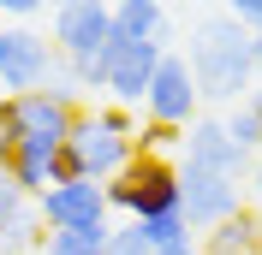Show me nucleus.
Wrapping results in <instances>:
<instances>
[{
	"instance_id": "1",
	"label": "nucleus",
	"mask_w": 262,
	"mask_h": 255,
	"mask_svg": "<svg viewBox=\"0 0 262 255\" xmlns=\"http://www.w3.org/2000/svg\"><path fill=\"white\" fill-rule=\"evenodd\" d=\"M191 78H196V95L203 101H238L256 78L250 65V30L232 24V18H203L191 36Z\"/></svg>"
},
{
	"instance_id": "2",
	"label": "nucleus",
	"mask_w": 262,
	"mask_h": 255,
	"mask_svg": "<svg viewBox=\"0 0 262 255\" xmlns=\"http://www.w3.org/2000/svg\"><path fill=\"white\" fill-rule=\"evenodd\" d=\"M107 214H131V220H155V214H179V166L167 155H131L107 184Z\"/></svg>"
},
{
	"instance_id": "3",
	"label": "nucleus",
	"mask_w": 262,
	"mask_h": 255,
	"mask_svg": "<svg viewBox=\"0 0 262 255\" xmlns=\"http://www.w3.org/2000/svg\"><path fill=\"white\" fill-rule=\"evenodd\" d=\"M131 155H137L131 137H114V131L96 119V107H78V119H72V131H66V143H60V184L66 178L107 184Z\"/></svg>"
},
{
	"instance_id": "4",
	"label": "nucleus",
	"mask_w": 262,
	"mask_h": 255,
	"mask_svg": "<svg viewBox=\"0 0 262 255\" xmlns=\"http://www.w3.org/2000/svg\"><path fill=\"white\" fill-rule=\"evenodd\" d=\"M78 119V101H60L48 89H24V95H0V137L12 143H66V131Z\"/></svg>"
},
{
	"instance_id": "5",
	"label": "nucleus",
	"mask_w": 262,
	"mask_h": 255,
	"mask_svg": "<svg viewBox=\"0 0 262 255\" xmlns=\"http://www.w3.org/2000/svg\"><path fill=\"white\" fill-rule=\"evenodd\" d=\"M114 42V0H72L54 12V54L66 65L90 60Z\"/></svg>"
},
{
	"instance_id": "6",
	"label": "nucleus",
	"mask_w": 262,
	"mask_h": 255,
	"mask_svg": "<svg viewBox=\"0 0 262 255\" xmlns=\"http://www.w3.org/2000/svg\"><path fill=\"white\" fill-rule=\"evenodd\" d=\"M196 78H191V65H185V54H161V65H155V78H149L143 89V113L155 119V125H173L185 131L196 119Z\"/></svg>"
},
{
	"instance_id": "7",
	"label": "nucleus",
	"mask_w": 262,
	"mask_h": 255,
	"mask_svg": "<svg viewBox=\"0 0 262 255\" xmlns=\"http://www.w3.org/2000/svg\"><path fill=\"white\" fill-rule=\"evenodd\" d=\"M54 42L48 36L24 30V24H12V30H0V89L6 95H24V89H42L54 71Z\"/></svg>"
},
{
	"instance_id": "8",
	"label": "nucleus",
	"mask_w": 262,
	"mask_h": 255,
	"mask_svg": "<svg viewBox=\"0 0 262 255\" xmlns=\"http://www.w3.org/2000/svg\"><path fill=\"white\" fill-rule=\"evenodd\" d=\"M238 178H221V172H203V166H179V214L191 232H209L221 225L227 214H238Z\"/></svg>"
},
{
	"instance_id": "9",
	"label": "nucleus",
	"mask_w": 262,
	"mask_h": 255,
	"mask_svg": "<svg viewBox=\"0 0 262 255\" xmlns=\"http://www.w3.org/2000/svg\"><path fill=\"white\" fill-rule=\"evenodd\" d=\"M36 214L48 232H72V225H107V190L90 184V178H66V184H48L36 196Z\"/></svg>"
},
{
	"instance_id": "10",
	"label": "nucleus",
	"mask_w": 262,
	"mask_h": 255,
	"mask_svg": "<svg viewBox=\"0 0 262 255\" xmlns=\"http://www.w3.org/2000/svg\"><path fill=\"white\" fill-rule=\"evenodd\" d=\"M179 155H185V166H203V172H221V178L245 172V148L227 137L221 119H191L179 137Z\"/></svg>"
},
{
	"instance_id": "11",
	"label": "nucleus",
	"mask_w": 262,
	"mask_h": 255,
	"mask_svg": "<svg viewBox=\"0 0 262 255\" xmlns=\"http://www.w3.org/2000/svg\"><path fill=\"white\" fill-rule=\"evenodd\" d=\"M167 48H155V42H107V89H114V101H143L149 78H155V65H161Z\"/></svg>"
},
{
	"instance_id": "12",
	"label": "nucleus",
	"mask_w": 262,
	"mask_h": 255,
	"mask_svg": "<svg viewBox=\"0 0 262 255\" xmlns=\"http://www.w3.org/2000/svg\"><path fill=\"white\" fill-rule=\"evenodd\" d=\"M203 255H262V214L256 208H238V214H227L221 225H209L203 232V243H196Z\"/></svg>"
},
{
	"instance_id": "13",
	"label": "nucleus",
	"mask_w": 262,
	"mask_h": 255,
	"mask_svg": "<svg viewBox=\"0 0 262 255\" xmlns=\"http://www.w3.org/2000/svg\"><path fill=\"white\" fill-rule=\"evenodd\" d=\"M114 36L119 42H155V48H167V36H173L167 6L161 0H114Z\"/></svg>"
},
{
	"instance_id": "14",
	"label": "nucleus",
	"mask_w": 262,
	"mask_h": 255,
	"mask_svg": "<svg viewBox=\"0 0 262 255\" xmlns=\"http://www.w3.org/2000/svg\"><path fill=\"white\" fill-rule=\"evenodd\" d=\"M107 232L114 225H72V232H42L36 255H107Z\"/></svg>"
},
{
	"instance_id": "15",
	"label": "nucleus",
	"mask_w": 262,
	"mask_h": 255,
	"mask_svg": "<svg viewBox=\"0 0 262 255\" xmlns=\"http://www.w3.org/2000/svg\"><path fill=\"white\" fill-rule=\"evenodd\" d=\"M221 125H227V137L245 148V155H250V148H262V107H256V101H238Z\"/></svg>"
},
{
	"instance_id": "16",
	"label": "nucleus",
	"mask_w": 262,
	"mask_h": 255,
	"mask_svg": "<svg viewBox=\"0 0 262 255\" xmlns=\"http://www.w3.org/2000/svg\"><path fill=\"white\" fill-rule=\"evenodd\" d=\"M143 225L149 249H173V243H191V225H185V214H155V220H137Z\"/></svg>"
},
{
	"instance_id": "17",
	"label": "nucleus",
	"mask_w": 262,
	"mask_h": 255,
	"mask_svg": "<svg viewBox=\"0 0 262 255\" xmlns=\"http://www.w3.org/2000/svg\"><path fill=\"white\" fill-rule=\"evenodd\" d=\"M179 137H185V131H173V125H155V119H143L131 143H137V155H167V148L179 143Z\"/></svg>"
},
{
	"instance_id": "18",
	"label": "nucleus",
	"mask_w": 262,
	"mask_h": 255,
	"mask_svg": "<svg viewBox=\"0 0 262 255\" xmlns=\"http://www.w3.org/2000/svg\"><path fill=\"white\" fill-rule=\"evenodd\" d=\"M107 255H149V238H143V225H137V220L114 225V232H107Z\"/></svg>"
},
{
	"instance_id": "19",
	"label": "nucleus",
	"mask_w": 262,
	"mask_h": 255,
	"mask_svg": "<svg viewBox=\"0 0 262 255\" xmlns=\"http://www.w3.org/2000/svg\"><path fill=\"white\" fill-rule=\"evenodd\" d=\"M221 6H227V18H232V24H245L250 36L262 30V0H221Z\"/></svg>"
},
{
	"instance_id": "20",
	"label": "nucleus",
	"mask_w": 262,
	"mask_h": 255,
	"mask_svg": "<svg viewBox=\"0 0 262 255\" xmlns=\"http://www.w3.org/2000/svg\"><path fill=\"white\" fill-rule=\"evenodd\" d=\"M96 119L114 131V137H137V119H131L125 107H96Z\"/></svg>"
},
{
	"instance_id": "21",
	"label": "nucleus",
	"mask_w": 262,
	"mask_h": 255,
	"mask_svg": "<svg viewBox=\"0 0 262 255\" xmlns=\"http://www.w3.org/2000/svg\"><path fill=\"white\" fill-rule=\"evenodd\" d=\"M42 0H0V18H30Z\"/></svg>"
},
{
	"instance_id": "22",
	"label": "nucleus",
	"mask_w": 262,
	"mask_h": 255,
	"mask_svg": "<svg viewBox=\"0 0 262 255\" xmlns=\"http://www.w3.org/2000/svg\"><path fill=\"white\" fill-rule=\"evenodd\" d=\"M250 65H256V78H262V30L250 36Z\"/></svg>"
},
{
	"instance_id": "23",
	"label": "nucleus",
	"mask_w": 262,
	"mask_h": 255,
	"mask_svg": "<svg viewBox=\"0 0 262 255\" xmlns=\"http://www.w3.org/2000/svg\"><path fill=\"white\" fill-rule=\"evenodd\" d=\"M149 255H203L196 243H173V249H149Z\"/></svg>"
},
{
	"instance_id": "24",
	"label": "nucleus",
	"mask_w": 262,
	"mask_h": 255,
	"mask_svg": "<svg viewBox=\"0 0 262 255\" xmlns=\"http://www.w3.org/2000/svg\"><path fill=\"white\" fill-rule=\"evenodd\" d=\"M250 184H256V196H262V160H256V172H250Z\"/></svg>"
},
{
	"instance_id": "25",
	"label": "nucleus",
	"mask_w": 262,
	"mask_h": 255,
	"mask_svg": "<svg viewBox=\"0 0 262 255\" xmlns=\"http://www.w3.org/2000/svg\"><path fill=\"white\" fill-rule=\"evenodd\" d=\"M42 6H54V12H60V6H72V0H42Z\"/></svg>"
},
{
	"instance_id": "26",
	"label": "nucleus",
	"mask_w": 262,
	"mask_h": 255,
	"mask_svg": "<svg viewBox=\"0 0 262 255\" xmlns=\"http://www.w3.org/2000/svg\"><path fill=\"white\" fill-rule=\"evenodd\" d=\"M250 101H256V107H262V89H256V95H250Z\"/></svg>"
}]
</instances>
